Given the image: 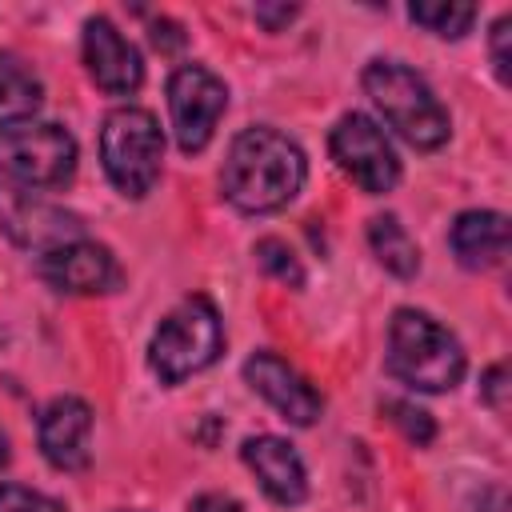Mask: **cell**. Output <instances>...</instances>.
I'll return each instance as SVG.
<instances>
[{
    "label": "cell",
    "mask_w": 512,
    "mask_h": 512,
    "mask_svg": "<svg viewBox=\"0 0 512 512\" xmlns=\"http://www.w3.org/2000/svg\"><path fill=\"white\" fill-rule=\"evenodd\" d=\"M480 512H508V496H504V488H488V492L480 496Z\"/></svg>",
    "instance_id": "cell-27"
},
{
    "label": "cell",
    "mask_w": 512,
    "mask_h": 512,
    "mask_svg": "<svg viewBox=\"0 0 512 512\" xmlns=\"http://www.w3.org/2000/svg\"><path fill=\"white\" fill-rule=\"evenodd\" d=\"M0 228L8 232L12 244L40 252V256L60 244L84 240V224L76 212L40 196L36 188L12 184V180H0Z\"/></svg>",
    "instance_id": "cell-8"
},
{
    "label": "cell",
    "mask_w": 512,
    "mask_h": 512,
    "mask_svg": "<svg viewBox=\"0 0 512 512\" xmlns=\"http://www.w3.org/2000/svg\"><path fill=\"white\" fill-rule=\"evenodd\" d=\"M100 160L112 188L128 200L152 192L164 160V132L148 108H116L100 128Z\"/></svg>",
    "instance_id": "cell-5"
},
{
    "label": "cell",
    "mask_w": 512,
    "mask_h": 512,
    "mask_svg": "<svg viewBox=\"0 0 512 512\" xmlns=\"http://www.w3.org/2000/svg\"><path fill=\"white\" fill-rule=\"evenodd\" d=\"M8 460H12V452H8V436H4V432H0V468H4V464H8Z\"/></svg>",
    "instance_id": "cell-28"
},
{
    "label": "cell",
    "mask_w": 512,
    "mask_h": 512,
    "mask_svg": "<svg viewBox=\"0 0 512 512\" xmlns=\"http://www.w3.org/2000/svg\"><path fill=\"white\" fill-rule=\"evenodd\" d=\"M368 244H372L376 260H380L392 276L412 280V276L420 272V248H416V240L408 236V228L400 224V216H392V212L372 216V220H368Z\"/></svg>",
    "instance_id": "cell-17"
},
{
    "label": "cell",
    "mask_w": 512,
    "mask_h": 512,
    "mask_svg": "<svg viewBox=\"0 0 512 512\" xmlns=\"http://www.w3.org/2000/svg\"><path fill=\"white\" fill-rule=\"evenodd\" d=\"M384 412H388V420L416 444V448H424V444H432V436H436V420H432V412H424V408H416L412 400H388L384 404Z\"/></svg>",
    "instance_id": "cell-20"
},
{
    "label": "cell",
    "mask_w": 512,
    "mask_h": 512,
    "mask_svg": "<svg viewBox=\"0 0 512 512\" xmlns=\"http://www.w3.org/2000/svg\"><path fill=\"white\" fill-rule=\"evenodd\" d=\"M188 512H244L232 496H224V492H200L192 504H188Z\"/></svg>",
    "instance_id": "cell-25"
},
{
    "label": "cell",
    "mask_w": 512,
    "mask_h": 512,
    "mask_svg": "<svg viewBox=\"0 0 512 512\" xmlns=\"http://www.w3.org/2000/svg\"><path fill=\"white\" fill-rule=\"evenodd\" d=\"M152 44L160 48V52H176L180 44H184V32H180V24H172V20H152Z\"/></svg>",
    "instance_id": "cell-24"
},
{
    "label": "cell",
    "mask_w": 512,
    "mask_h": 512,
    "mask_svg": "<svg viewBox=\"0 0 512 512\" xmlns=\"http://www.w3.org/2000/svg\"><path fill=\"white\" fill-rule=\"evenodd\" d=\"M408 16L420 28H428L432 36L460 40L476 20V4H456V0H428L424 4V0H416V4H408Z\"/></svg>",
    "instance_id": "cell-18"
},
{
    "label": "cell",
    "mask_w": 512,
    "mask_h": 512,
    "mask_svg": "<svg viewBox=\"0 0 512 512\" xmlns=\"http://www.w3.org/2000/svg\"><path fill=\"white\" fill-rule=\"evenodd\" d=\"M84 64L96 88L108 96H128L144 84V60L132 40L108 20V16H88L84 20Z\"/></svg>",
    "instance_id": "cell-10"
},
{
    "label": "cell",
    "mask_w": 512,
    "mask_h": 512,
    "mask_svg": "<svg viewBox=\"0 0 512 512\" xmlns=\"http://www.w3.org/2000/svg\"><path fill=\"white\" fill-rule=\"evenodd\" d=\"M304 176H308L304 148L292 136L268 124H256L232 140L220 184L232 208L260 216V212H276L288 200H296V192L304 188Z\"/></svg>",
    "instance_id": "cell-1"
},
{
    "label": "cell",
    "mask_w": 512,
    "mask_h": 512,
    "mask_svg": "<svg viewBox=\"0 0 512 512\" xmlns=\"http://www.w3.org/2000/svg\"><path fill=\"white\" fill-rule=\"evenodd\" d=\"M256 264L272 276V280H280V284H288V288H304V268H300V260H296V252L280 240V236H264V240H256Z\"/></svg>",
    "instance_id": "cell-19"
},
{
    "label": "cell",
    "mask_w": 512,
    "mask_h": 512,
    "mask_svg": "<svg viewBox=\"0 0 512 512\" xmlns=\"http://www.w3.org/2000/svg\"><path fill=\"white\" fill-rule=\"evenodd\" d=\"M244 380L252 384V392H260L288 424L308 428L316 424V416L324 412V396L276 352H256L244 360Z\"/></svg>",
    "instance_id": "cell-12"
},
{
    "label": "cell",
    "mask_w": 512,
    "mask_h": 512,
    "mask_svg": "<svg viewBox=\"0 0 512 512\" xmlns=\"http://www.w3.org/2000/svg\"><path fill=\"white\" fill-rule=\"evenodd\" d=\"M92 408L80 396H56L40 412V452L56 472H80L92 460Z\"/></svg>",
    "instance_id": "cell-13"
},
{
    "label": "cell",
    "mask_w": 512,
    "mask_h": 512,
    "mask_svg": "<svg viewBox=\"0 0 512 512\" xmlns=\"http://www.w3.org/2000/svg\"><path fill=\"white\" fill-rule=\"evenodd\" d=\"M448 244H452L456 260L464 268H472V272L492 268L508 252V220L492 208H468V212L456 216V224L448 232Z\"/></svg>",
    "instance_id": "cell-15"
},
{
    "label": "cell",
    "mask_w": 512,
    "mask_h": 512,
    "mask_svg": "<svg viewBox=\"0 0 512 512\" xmlns=\"http://www.w3.org/2000/svg\"><path fill=\"white\" fill-rule=\"evenodd\" d=\"M224 352V324L208 296H184L152 332L148 364L160 376V384H180Z\"/></svg>",
    "instance_id": "cell-4"
},
{
    "label": "cell",
    "mask_w": 512,
    "mask_h": 512,
    "mask_svg": "<svg viewBox=\"0 0 512 512\" xmlns=\"http://www.w3.org/2000/svg\"><path fill=\"white\" fill-rule=\"evenodd\" d=\"M0 512H64V504L44 496V492H32L24 484H4L0 488Z\"/></svg>",
    "instance_id": "cell-21"
},
{
    "label": "cell",
    "mask_w": 512,
    "mask_h": 512,
    "mask_svg": "<svg viewBox=\"0 0 512 512\" xmlns=\"http://www.w3.org/2000/svg\"><path fill=\"white\" fill-rule=\"evenodd\" d=\"M228 108V84L204 64H180L168 76V112L180 152H204Z\"/></svg>",
    "instance_id": "cell-9"
},
{
    "label": "cell",
    "mask_w": 512,
    "mask_h": 512,
    "mask_svg": "<svg viewBox=\"0 0 512 512\" xmlns=\"http://www.w3.org/2000/svg\"><path fill=\"white\" fill-rule=\"evenodd\" d=\"M508 28H512V16H500L492 24V68L500 84H508V36H512Z\"/></svg>",
    "instance_id": "cell-22"
},
{
    "label": "cell",
    "mask_w": 512,
    "mask_h": 512,
    "mask_svg": "<svg viewBox=\"0 0 512 512\" xmlns=\"http://www.w3.org/2000/svg\"><path fill=\"white\" fill-rule=\"evenodd\" d=\"M296 12H300L296 4H256V8H252V16H256L268 32H280L288 20H296Z\"/></svg>",
    "instance_id": "cell-23"
},
{
    "label": "cell",
    "mask_w": 512,
    "mask_h": 512,
    "mask_svg": "<svg viewBox=\"0 0 512 512\" xmlns=\"http://www.w3.org/2000/svg\"><path fill=\"white\" fill-rule=\"evenodd\" d=\"M240 456H244V464L252 468V476L260 480V488H264L276 504L292 508V504H300V500L308 496L304 460H300V452H296L288 440L260 432V436H248V440L240 444Z\"/></svg>",
    "instance_id": "cell-14"
},
{
    "label": "cell",
    "mask_w": 512,
    "mask_h": 512,
    "mask_svg": "<svg viewBox=\"0 0 512 512\" xmlns=\"http://www.w3.org/2000/svg\"><path fill=\"white\" fill-rule=\"evenodd\" d=\"M40 276L56 292L96 296V292H116L120 264H116L112 248H104L96 240H72V244H60L40 256Z\"/></svg>",
    "instance_id": "cell-11"
},
{
    "label": "cell",
    "mask_w": 512,
    "mask_h": 512,
    "mask_svg": "<svg viewBox=\"0 0 512 512\" xmlns=\"http://www.w3.org/2000/svg\"><path fill=\"white\" fill-rule=\"evenodd\" d=\"M328 148H332V160L340 164V172L368 196H384L400 184V160L384 136V128L364 116V112H344L336 124H332V136H328Z\"/></svg>",
    "instance_id": "cell-7"
},
{
    "label": "cell",
    "mask_w": 512,
    "mask_h": 512,
    "mask_svg": "<svg viewBox=\"0 0 512 512\" xmlns=\"http://www.w3.org/2000/svg\"><path fill=\"white\" fill-rule=\"evenodd\" d=\"M464 348L460 340L420 308H396L388 324V352L384 368L400 384L416 392H452L464 376Z\"/></svg>",
    "instance_id": "cell-2"
},
{
    "label": "cell",
    "mask_w": 512,
    "mask_h": 512,
    "mask_svg": "<svg viewBox=\"0 0 512 512\" xmlns=\"http://www.w3.org/2000/svg\"><path fill=\"white\" fill-rule=\"evenodd\" d=\"M76 172V136L60 124H20L0 132V180L24 188H64Z\"/></svg>",
    "instance_id": "cell-6"
},
{
    "label": "cell",
    "mask_w": 512,
    "mask_h": 512,
    "mask_svg": "<svg viewBox=\"0 0 512 512\" xmlns=\"http://www.w3.org/2000/svg\"><path fill=\"white\" fill-rule=\"evenodd\" d=\"M364 92L372 96V104L380 108V116L420 152H432L448 140L452 132V120L444 112V104L436 100L432 84L408 68L404 60H388V56H376L364 64Z\"/></svg>",
    "instance_id": "cell-3"
},
{
    "label": "cell",
    "mask_w": 512,
    "mask_h": 512,
    "mask_svg": "<svg viewBox=\"0 0 512 512\" xmlns=\"http://www.w3.org/2000/svg\"><path fill=\"white\" fill-rule=\"evenodd\" d=\"M484 400L496 412H504V364H492L488 368V376H484Z\"/></svg>",
    "instance_id": "cell-26"
},
{
    "label": "cell",
    "mask_w": 512,
    "mask_h": 512,
    "mask_svg": "<svg viewBox=\"0 0 512 512\" xmlns=\"http://www.w3.org/2000/svg\"><path fill=\"white\" fill-rule=\"evenodd\" d=\"M40 104H44L40 76L24 60L0 52V132L20 128L24 120H32Z\"/></svg>",
    "instance_id": "cell-16"
}]
</instances>
